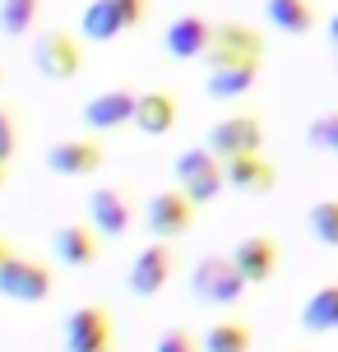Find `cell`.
<instances>
[{"mask_svg": "<svg viewBox=\"0 0 338 352\" xmlns=\"http://www.w3.org/2000/svg\"><path fill=\"white\" fill-rule=\"evenodd\" d=\"M209 37H214V23H204L199 14H181L162 33V47L177 56V60H195V56L209 52Z\"/></svg>", "mask_w": 338, "mask_h": 352, "instance_id": "obj_13", "label": "cell"}, {"mask_svg": "<svg viewBox=\"0 0 338 352\" xmlns=\"http://www.w3.org/2000/svg\"><path fill=\"white\" fill-rule=\"evenodd\" d=\"M47 167H52L56 176H89V172L102 167V144L65 140V144H56L52 153H47Z\"/></svg>", "mask_w": 338, "mask_h": 352, "instance_id": "obj_14", "label": "cell"}, {"mask_svg": "<svg viewBox=\"0 0 338 352\" xmlns=\"http://www.w3.org/2000/svg\"><path fill=\"white\" fill-rule=\"evenodd\" d=\"M232 264L241 269L246 283H269L278 274V241L273 236H246V241H236V250H232Z\"/></svg>", "mask_w": 338, "mask_h": 352, "instance_id": "obj_12", "label": "cell"}, {"mask_svg": "<svg viewBox=\"0 0 338 352\" xmlns=\"http://www.w3.org/2000/svg\"><path fill=\"white\" fill-rule=\"evenodd\" d=\"M329 37H334V47H338V14L329 19Z\"/></svg>", "mask_w": 338, "mask_h": 352, "instance_id": "obj_28", "label": "cell"}, {"mask_svg": "<svg viewBox=\"0 0 338 352\" xmlns=\"http://www.w3.org/2000/svg\"><path fill=\"white\" fill-rule=\"evenodd\" d=\"M0 79H5V74H0Z\"/></svg>", "mask_w": 338, "mask_h": 352, "instance_id": "obj_31", "label": "cell"}, {"mask_svg": "<svg viewBox=\"0 0 338 352\" xmlns=\"http://www.w3.org/2000/svg\"><path fill=\"white\" fill-rule=\"evenodd\" d=\"M334 153H338V148H334Z\"/></svg>", "mask_w": 338, "mask_h": 352, "instance_id": "obj_32", "label": "cell"}, {"mask_svg": "<svg viewBox=\"0 0 338 352\" xmlns=\"http://www.w3.org/2000/svg\"><path fill=\"white\" fill-rule=\"evenodd\" d=\"M56 260L70 269H89L98 260V232L93 228H60L56 232Z\"/></svg>", "mask_w": 338, "mask_h": 352, "instance_id": "obj_19", "label": "cell"}, {"mask_svg": "<svg viewBox=\"0 0 338 352\" xmlns=\"http://www.w3.org/2000/svg\"><path fill=\"white\" fill-rule=\"evenodd\" d=\"M0 297L10 301H47L52 297V269L23 255H10L0 269Z\"/></svg>", "mask_w": 338, "mask_h": 352, "instance_id": "obj_8", "label": "cell"}, {"mask_svg": "<svg viewBox=\"0 0 338 352\" xmlns=\"http://www.w3.org/2000/svg\"><path fill=\"white\" fill-rule=\"evenodd\" d=\"M144 223L158 241H177L195 228V204L185 199L181 190H158L148 204H144Z\"/></svg>", "mask_w": 338, "mask_h": 352, "instance_id": "obj_5", "label": "cell"}, {"mask_svg": "<svg viewBox=\"0 0 338 352\" xmlns=\"http://www.w3.org/2000/svg\"><path fill=\"white\" fill-rule=\"evenodd\" d=\"M172 278V250L167 241H153V246H144L130 264V292L135 297H158L162 287Z\"/></svg>", "mask_w": 338, "mask_h": 352, "instance_id": "obj_10", "label": "cell"}, {"mask_svg": "<svg viewBox=\"0 0 338 352\" xmlns=\"http://www.w3.org/2000/svg\"><path fill=\"white\" fill-rule=\"evenodd\" d=\"M153 352H204L195 343V334H185V329H167V334L153 343Z\"/></svg>", "mask_w": 338, "mask_h": 352, "instance_id": "obj_26", "label": "cell"}, {"mask_svg": "<svg viewBox=\"0 0 338 352\" xmlns=\"http://www.w3.org/2000/svg\"><path fill=\"white\" fill-rule=\"evenodd\" d=\"M264 19L287 37H302L315 28V5L311 0H264Z\"/></svg>", "mask_w": 338, "mask_h": 352, "instance_id": "obj_18", "label": "cell"}, {"mask_svg": "<svg viewBox=\"0 0 338 352\" xmlns=\"http://www.w3.org/2000/svg\"><path fill=\"white\" fill-rule=\"evenodd\" d=\"M264 56V37L246 28V23H214V37H209V70H223V65H260Z\"/></svg>", "mask_w": 338, "mask_h": 352, "instance_id": "obj_2", "label": "cell"}, {"mask_svg": "<svg viewBox=\"0 0 338 352\" xmlns=\"http://www.w3.org/2000/svg\"><path fill=\"white\" fill-rule=\"evenodd\" d=\"M260 79V65H223V70H209V98H241L250 93Z\"/></svg>", "mask_w": 338, "mask_h": 352, "instance_id": "obj_22", "label": "cell"}, {"mask_svg": "<svg viewBox=\"0 0 338 352\" xmlns=\"http://www.w3.org/2000/svg\"><path fill=\"white\" fill-rule=\"evenodd\" d=\"M250 283L241 278V269L232 264V255H204V260L190 269V292L204 306H236L246 297Z\"/></svg>", "mask_w": 338, "mask_h": 352, "instance_id": "obj_1", "label": "cell"}, {"mask_svg": "<svg viewBox=\"0 0 338 352\" xmlns=\"http://www.w3.org/2000/svg\"><path fill=\"white\" fill-rule=\"evenodd\" d=\"M33 65L42 79H74L79 65H84V52L70 33H37L33 37Z\"/></svg>", "mask_w": 338, "mask_h": 352, "instance_id": "obj_7", "label": "cell"}, {"mask_svg": "<svg viewBox=\"0 0 338 352\" xmlns=\"http://www.w3.org/2000/svg\"><path fill=\"white\" fill-rule=\"evenodd\" d=\"M227 181H223V162L209 153V148H185L177 158V190L190 199V204H209L218 190H223Z\"/></svg>", "mask_w": 338, "mask_h": 352, "instance_id": "obj_3", "label": "cell"}, {"mask_svg": "<svg viewBox=\"0 0 338 352\" xmlns=\"http://www.w3.org/2000/svg\"><path fill=\"white\" fill-rule=\"evenodd\" d=\"M65 352H111V320L102 306H79L65 320Z\"/></svg>", "mask_w": 338, "mask_h": 352, "instance_id": "obj_9", "label": "cell"}, {"mask_svg": "<svg viewBox=\"0 0 338 352\" xmlns=\"http://www.w3.org/2000/svg\"><path fill=\"white\" fill-rule=\"evenodd\" d=\"M135 93H125V88H111V93H98L89 107H84V125L89 130H116V125L135 121Z\"/></svg>", "mask_w": 338, "mask_h": 352, "instance_id": "obj_16", "label": "cell"}, {"mask_svg": "<svg viewBox=\"0 0 338 352\" xmlns=\"http://www.w3.org/2000/svg\"><path fill=\"white\" fill-rule=\"evenodd\" d=\"M0 186H5V167H0Z\"/></svg>", "mask_w": 338, "mask_h": 352, "instance_id": "obj_30", "label": "cell"}, {"mask_svg": "<svg viewBox=\"0 0 338 352\" xmlns=\"http://www.w3.org/2000/svg\"><path fill=\"white\" fill-rule=\"evenodd\" d=\"M14 144H19L14 121H10V111L0 107V167H10V158H14Z\"/></svg>", "mask_w": 338, "mask_h": 352, "instance_id": "obj_27", "label": "cell"}, {"mask_svg": "<svg viewBox=\"0 0 338 352\" xmlns=\"http://www.w3.org/2000/svg\"><path fill=\"white\" fill-rule=\"evenodd\" d=\"M148 14V0H89L84 5V37L93 42H111V37H121L125 28H135L144 23Z\"/></svg>", "mask_w": 338, "mask_h": 352, "instance_id": "obj_4", "label": "cell"}, {"mask_svg": "<svg viewBox=\"0 0 338 352\" xmlns=\"http://www.w3.org/2000/svg\"><path fill=\"white\" fill-rule=\"evenodd\" d=\"M306 140H311V148H329V153H334V148H338V111L315 116L311 130H306Z\"/></svg>", "mask_w": 338, "mask_h": 352, "instance_id": "obj_25", "label": "cell"}, {"mask_svg": "<svg viewBox=\"0 0 338 352\" xmlns=\"http://www.w3.org/2000/svg\"><path fill=\"white\" fill-rule=\"evenodd\" d=\"M302 329L306 334H338V283H324L306 297Z\"/></svg>", "mask_w": 338, "mask_h": 352, "instance_id": "obj_17", "label": "cell"}, {"mask_svg": "<svg viewBox=\"0 0 338 352\" xmlns=\"http://www.w3.org/2000/svg\"><path fill=\"white\" fill-rule=\"evenodd\" d=\"M89 218H93V232H102V236H125L130 232V204H125L121 190H93L89 195Z\"/></svg>", "mask_w": 338, "mask_h": 352, "instance_id": "obj_15", "label": "cell"}, {"mask_svg": "<svg viewBox=\"0 0 338 352\" xmlns=\"http://www.w3.org/2000/svg\"><path fill=\"white\" fill-rule=\"evenodd\" d=\"M37 19V0H0V33L23 37Z\"/></svg>", "mask_w": 338, "mask_h": 352, "instance_id": "obj_23", "label": "cell"}, {"mask_svg": "<svg viewBox=\"0 0 338 352\" xmlns=\"http://www.w3.org/2000/svg\"><path fill=\"white\" fill-rule=\"evenodd\" d=\"M223 181H227L232 190H241V195H269L273 186H278V167H273L269 158H260V153H246V158L223 162Z\"/></svg>", "mask_w": 338, "mask_h": 352, "instance_id": "obj_11", "label": "cell"}, {"mask_svg": "<svg viewBox=\"0 0 338 352\" xmlns=\"http://www.w3.org/2000/svg\"><path fill=\"white\" fill-rule=\"evenodd\" d=\"M135 125L144 135H167L177 125V98L172 93H144L135 102Z\"/></svg>", "mask_w": 338, "mask_h": 352, "instance_id": "obj_20", "label": "cell"}, {"mask_svg": "<svg viewBox=\"0 0 338 352\" xmlns=\"http://www.w3.org/2000/svg\"><path fill=\"white\" fill-rule=\"evenodd\" d=\"M306 223H311V236H315L320 246H338V199H320V204H311Z\"/></svg>", "mask_w": 338, "mask_h": 352, "instance_id": "obj_24", "label": "cell"}, {"mask_svg": "<svg viewBox=\"0 0 338 352\" xmlns=\"http://www.w3.org/2000/svg\"><path fill=\"white\" fill-rule=\"evenodd\" d=\"M260 144H264V125L255 121V116H227V121H218L209 130V153L218 162H232V158H246V153H260Z\"/></svg>", "mask_w": 338, "mask_h": 352, "instance_id": "obj_6", "label": "cell"}, {"mask_svg": "<svg viewBox=\"0 0 338 352\" xmlns=\"http://www.w3.org/2000/svg\"><path fill=\"white\" fill-rule=\"evenodd\" d=\"M10 255H14V250H10L5 241H0V269H5V260H10Z\"/></svg>", "mask_w": 338, "mask_h": 352, "instance_id": "obj_29", "label": "cell"}, {"mask_svg": "<svg viewBox=\"0 0 338 352\" xmlns=\"http://www.w3.org/2000/svg\"><path fill=\"white\" fill-rule=\"evenodd\" d=\"M250 343H255V334H250L246 320H218V324H209V334L199 338L204 352H250Z\"/></svg>", "mask_w": 338, "mask_h": 352, "instance_id": "obj_21", "label": "cell"}]
</instances>
